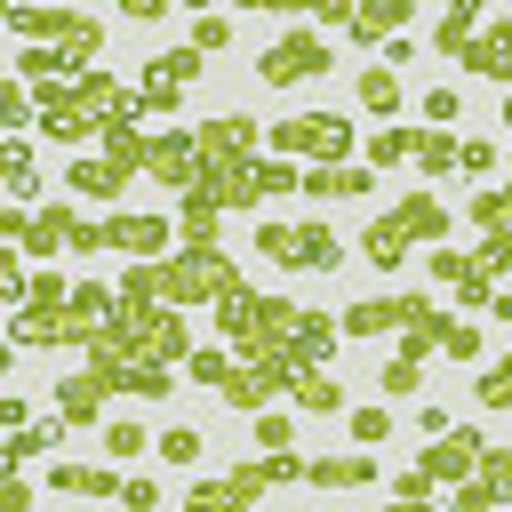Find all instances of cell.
Listing matches in <instances>:
<instances>
[{"label": "cell", "mask_w": 512, "mask_h": 512, "mask_svg": "<svg viewBox=\"0 0 512 512\" xmlns=\"http://www.w3.org/2000/svg\"><path fill=\"white\" fill-rule=\"evenodd\" d=\"M296 320H304V304H288V296H272V288H232V296L216 304V336H224L240 360H280L288 336H296Z\"/></svg>", "instance_id": "obj_1"}, {"label": "cell", "mask_w": 512, "mask_h": 512, "mask_svg": "<svg viewBox=\"0 0 512 512\" xmlns=\"http://www.w3.org/2000/svg\"><path fill=\"white\" fill-rule=\"evenodd\" d=\"M408 248H448V200H432V192H400V200L360 232V256H368L376 272H392Z\"/></svg>", "instance_id": "obj_2"}, {"label": "cell", "mask_w": 512, "mask_h": 512, "mask_svg": "<svg viewBox=\"0 0 512 512\" xmlns=\"http://www.w3.org/2000/svg\"><path fill=\"white\" fill-rule=\"evenodd\" d=\"M232 288H248V280H240V264H232L216 240H208V248H176V256L152 264V296L176 304V312H192V304H224Z\"/></svg>", "instance_id": "obj_3"}, {"label": "cell", "mask_w": 512, "mask_h": 512, "mask_svg": "<svg viewBox=\"0 0 512 512\" xmlns=\"http://www.w3.org/2000/svg\"><path fill=\"white\" fill-rule=\"evenodd\" d=\"M352 136H360V128H352L344 112H288V120L264 128V152H272V160H296V168H344Z\"/></svg>", "instance_id": "obj_4"}, {"label": "cell", "mask_w": 512, "mask_h": 512, "mask_svg": "<svg viewBox=\"0 0 512 512\" xmlns=\"http://www.w3.org/2000/svg\"><path fill=\"white\" fill-rule=\"evenodd\" d=\"M8 32H16L24 48H72V56H88V64H96V48H104V16H88V8H8Z\"/></svg>", "instance_id": "obj_5"}, {"label": "cell", "mask_w": 512, "mask_h": 512, "mask_svg": "<svg viewBox=\"0 0 512 512\" xmlns=\"http://www.w3.org/2000/svg\"><path fill=\"white\" fill-rule=\"evenodd\" d=\"M16 256H104V216H80L72 200H40Z\"/></svg>", "instance_id": "obj_6"}, {"label": "cell", "mask_w": 512, "mask_h": 512, "mask_svg": "<svg viewBox=\"0 0 512 512\" xmlns=\"http://www.w3.org/2000/svg\"><path fill=\"white\" fill-rule=\"evenodd\" d=\"M256 256H272L280 272H336L344 240L328 224H256Z\"/></svg>", "instance_id": "obj_7"}, {"label": "cell", "mask_w": 512, "mask_h": 512, "mask_svg": "<svg viewBox=\"0 0 512 512\" xmlns=\"http://www.w3.org/2000/svg\"><path fill=\"white\" fill-rule=\"evenodd\" d=\"M336 56H328V40H320V24H288L264 56H256V80L264 88H304V80H320Z\"/></svg>", "instance_id": "obj_8"}, {"label": "cell", "mask_w": 512, "mask_h": 512, "mask_svg": "<svg viewBox=\"0 0 512 512\" xmlns=\"http://www.w3.org/2000/svg\"><path fill=\"white\" fill-rule=\"evenodd\" d=\"M432 312H440L432 296L376 288V296H360V304H344V312H336V336H400V328H416V320H432Z\"/></svg>", "instance_id": "obj_9"}, {"label": "cell", "mask_w": 512, "mask_h": 512, "mask_svg": "<svg viewBox=\"0 0 512 512\" xmlns=\"http://www.w3.org/2000/svg\"><path fill=\"white\" fill-rule=\"evenodd\" d=\"M192 144H200V168H208V176H232V168H256V160H264L248 112H216V120H200Z\"/></svg>", "instance_id": "obj_10"}, {"label": "cell", "mask_w": 512, "mask_h": 512, "mask_svg": "<svg viewBox=\"0 0 512 512\" xmlns=\"http://www.w3.org/2000/svg\"><path fill=\"white\" fill-rule=\"evenodd\" d=\"M192 80H200V48L184 40V48H160V56H144V72H136V96H144V112H176Z\"/></svg>", "instance_id": "obj_11"}, {"label": "cell", "mask_w": 512, "mask_h": 512, "mask_svg": "<svg viewBox=\"0 0 512 512\" xmlns=\"http://www.w3.org/2000/svg\"><path fill=\"white\" fill-rule=\"evenodd\" d=\"M264 488H272V480H264V456H248V464H232L224 480H192V488H184V512H256Z\"/></svg>", "instance_id": "obj_12"}, {"label": "cell", "mask_w": 512, "mask_h": 512, "mask_svg": "<svg viewBox=\"0 0 512 512\" xmlns=\"http://www.w3.org/2000/svg\"><path fill=\"white\" fill-rule=\"evenodd\" d=\"M424 264H432V280H440V288H448L464 312H488V304H496V272H488L472 248H432Z\"/></svg>", "instance_id": "obj_13"}, {"label": "cell", "mask_w": 512, "mask_h": 512, "mask_svg": "<svg viewBox=\"0 0 512 512\" xmlns=\"http://www.w3.org/2000/svg\"><path fill=\"white\" fill-rule=\"evenodd\" d=\"M144 176H160L168 192H200V144H192V128H152V152H144Z\"/></svg>", "instance_id": "obj_14"}, {"label": "cell", "mask_w": 512, "mask_h": 512, "mask_svg": "<svg viewBox=\"0 0 512 512\" xmlns=\"http://www.w3.org/2000/svg\"><path fill=\"white\" fill-rule=\"evenodd\" d=\"M8 336H16V352H64V344L88 352V328H80L64 304H24V312L8 320Z\"/></svg>", "instance_id": "obj_15"}, {"label": "cell", "mask_w": 512, "mask_h": 512, "mask_svg": "<svg viewBox=\"0 0 512 512\" xmlns=\"http://www.w3.org/2000/svg\"><path fill=\"white\" fill-rule=\"evenodd\" d=\"M480 448H488V440H480L472 424H456V432H448V440H432V448H424L408 472H416L424 488H440V480L456 488V480H472V472H480Z\"/></svg>", "instance_id": "obj_16"}, {"label": "cell", "mask_w": 512, "mask_h": 512, "mask_svg": "<svg viewBox=\"0 0 512 512\" xmlns=\"http://www.w3.org/2000/svg\"><path fill=\"white\" fill-rule=\"evenodd\" d=\"M168 216H144V208H120V216H104V248H120L128 264H160L168 256Z\"/></svg>", "instance_id": "obj_17"}, {"label": "cell", "mask_w": 512, "mask_h": 512, "mask_svg": "<svg viewBox=\"0 0 512 512\" xmlns=\"http://www.w3.org/2000/svg\"><path fill=\"white\" fill-rule=\"evenodd\" d=\"M280 392H288V360H240V368H232V384H224L216 400H224V408H240V416H264Z\"/></svg>", "instance_id": "obj_18"}, {"label": "cell", "mask_w": 512, "mask_h": 512, "mask_svg": "<svg viewBox=\"0 0 512 512\" xmlns=\"http://www.w3.org/2000/svg\"><path fill=\"white\" fill-rule=\"evenodd\" d=\"M456 64H464V72H480V80H504V88H512V16H480L472 48H464Z\"/></svg>", "instance_id": "obj_19"}, {"label": "cell", "mask_w": 512, "mask_h": 512, "mask_svg": "<svg viewBox=\"0 0 512 512\" xmlns=\"http://www.w3.org/2000/svg\"><path fill=\"white\" fill-rule=\"evenodd\" d=\"M120 480H128L120 464H64V456L48 464V488H56V496H88V504L120 496Z\"/></svg>", "instance_id": "obj_20"}, {"label": "cell", "mask_w": 512, "mask_h": 512, "mask_svg": "<svg viewBox=\"0 0 512 512\" xmlns=\"http://www.w3.org/2000/svg\"><path fill=\"white\" fill-rule=\"evenodd\" d=\"M376 480V456L368 448H336V456H312L304 464V488H368Z\"/></svg>", "instance_id": "obj_21"}, {"label": "cell", "mask_w": 512, "mask_h": 512, "mask_svg": "<svg viewBox=\"0 0 512 512\" xmlns=\"http://www.w3.org/2000/svg\"><path fill=\"white\" fill-rule=\"evenodd\" d=\"M400 24H408V0H352V40L360 48H384V40H400Z\"/></svg>", "instance_id": "obj_22"}, {"label": "cell", "mask_w": 512, "mask_h": 512, "mask_svg": "<svg viewBox=\"0 0 512 512\" xmlns=\"http://www.w3.org/2000/svg\"><path fill=\"white\" fill-rule=\"evenodd\" d=\"M0 176H8V208H40V168H32V144L24 136L0 144Z\"/></svg>", "instance_id": "obj_23"}, {"label": "cell", "mask_w": 512, "mask_h": 512, "mask_svg": "<svg viewBox=\"0 0 512 512\" xmlns=\"http://www.w3.org/2000/svg\"><path fill=\"white\" fill-rule=\"evenodd\" d=\"M128 184V168H112L104 152H88V160H64V192H80V200H112Z\"/></svg>", "instance_id": "obj_24"}, {"label": "cell", "mask_w": 512, "mask_h": 512, "mask_svg": "<svg viewBox=\"0 0 512 512\" xmlns=\"http://www.w3.org/2000/svg\"><path fill=\"white\" fill-rule=\"evenodd\" d=\"M304 192H312V200H352V192H376V168H368V160H344V168H304Z\"/></svg>", "instance_id": "obj_25"}, {"label": "cell", "mask_w": 512, "mask_h": 512, "mask_svg": "<svg viewBox=\"0 0 512 512\" xmlns=\"http://www.w3.org/2000/svg\"><path fill=\"white\" fill-rule=\"evenodd\" d=\"M104 400H112V392H104V376H88V368L56 384V416H64V424H96V416H104Z\"/></svg>", "instance_id": "obj_26"}, {"label": "cell", "mask_w": 512, "mask_h": 512, "mask_svg": "<svg viewBox=\"0 0 512 512\" xmlns=\"http://www.w3.org/2000/svg\"><path fill=\"white\" fill-rule=\"evenodd\" d=\"M64 432H72V424H64L56 408H48L40 424H24V432H8V448H0V456H8V472H24L32 456H48V448H64Z\"/></svg>", "instance_id": "obj_27"}, {"label": "cell", "mask_w": 512, "mask_h": 512, "mask_svg": "<svg viewBox=\"0 0 512 512\" xmlns=\"http://www.w3.org/2000/svg\"><path fill=\"white\" fill-rule=\"evenodd\" d=\"M288 400H296L304 416H336V408H344V384H328V368H296V376H288Z\"/></svg>", "instance_id": "obj_28"}, {"label": "cell", "mask_w": 512, "mask_h": 512, "mask_svg": "<svg viewBox=\"0 0 512 512\" xmlns=\"http://www.w3.org/2000/svg\"><path fill=\"white\" fill-rule=\"evenodd\" d=\"M216 216H224V208H216L208 192H184V200H176V232H184V248H208V240H216Z\"/></svg>", "instance_id": "obj_29"}, {"label": "cell", "mask_w": 512, "mask_h": 512, "mask_svg": "<svg viewBox=\"0 0 512 512\" xmlns=\"http://www.w3.org/2000/svg\"><path fill=\"white\" fill-rule=\"evenodd\" d=\"M472 32H480V8H472V0H448V16H440V32H432V48H440V56H464V48H472Z\"/></svg>", "instance_id": "obj_30"}, {"label": "cell", "mask_w": 512, "mask_h": 512, "mask_svg": "<svg viewBox=\"0 0 512 512\" xmlns=\"http://www.w3.org/2000/svg\"><path fill=\"white\" fill-rule=\"evenodd\" d=\"M416 160V128H368V168H408Z\"/></svg>", "instance_id": "obj_31"}, {"label": "cell", "mask_w": 512, "mask_h": 512, "mask_svg": "<svg viewBox=\"0 0 512 512\" xmlns=\"http://www.w3.org/2000/svg\"><path fill=\"white\" fill-rule=\"evenodd\" d=\"M456 152H464V136H448V128H416V168H424V176H448Z\"/></svg>", "instance_id": "obj_32"}, {"label": "cell", "mask_w": 512, "mask_h": 512, "mask_svg": "<svg viewBox=\"0 0 512 512\" xmlns=\"http://www.w3.org/2000/svg\"><path fill=\"white\" fill-rule=\"evenodd\" d=\"M440 320H448V312H432V320H416V328H400V336H392V360H408V368H424V360L440 352Z\"/></svg>", "instance_id": "obj_33"}, {"label": "cell", "mask_w": 512, "mask_h": 512, "mask_svg": "<svg viewBox=\"0 0 512 512\" xmlns=\"http://www.w3.org/2000/svg\"><path fill=\"white\" fill-rule=\"evenodd\" d=\"M464 216H472L480 232H512V184H488V192H472V200H464Z\"/></svg>", "instance_id": "obj_34"}, {"label": "cell", "mask_w": 512, "mask_h": 512, "mask_svg": "<svg viewBox=\"0 0 512 512\" xmlns=\"http://www.w3.org/2000/svg\"><path fill=\"white\" fill-rule=\"evenodd\" d=\"M144 448H152V432H144L136 416H112V424H104V456H112L120 472H128V456H144Z\"/></svg>", "instance_id": "obj_35"}, {"label": "cell", "mask_w": 512, "mask_h": 512, "mask_svg": "<svg viewBox=\"0 0 512 512\" xmlns=\"http://www.w3.org/2000/svg\"><path fill=\"white\" fill-rule=\"evenodd\" d=\"M360 104H368L376 120H392V112H400V80H392L384 64H368V72H360Z\"/></svg>", "instance_id": "obj_36"}, {"label": "cell", "mask_w": 512, "mask_h": 512, "mask_svg": "<svg viewBox=\"0 0 512 512\" xmlns=\"http://www.w3.org/2000/svg\"><path fill=\"white\" fill-rule=\"evenodd\" d=\"M200 448H208V440H200V424H168V432L152 440V456H168V464H184V472L200 464Z\"/></svg>", "instance_id": "obj_37"}, {"label": "cell", "mask_w": 512, "mask_h": 512, "mask_svg": "<svg viewBox=\"0 0 512 512\" xmlns=\"http://www.w3.org/2000/svg\"><path fill=\"white\" fill-rule=\"evenodd\" d=\"M0 128H40V104L24 80H0Z\"/></svg>", "instance_id": "obj_38"}, {"label": "cell", "mask_w": 512, "mask_h": 512, "mask_svg": "<svg viewBox=\"0 0 512 512\" xmlns=\"http://www.w3.org/2000/svg\"><path fill=\"white\" fill-rule=\"evenodd\" d=\"M232 368H240V352H216V344H200V352H192V384H208V392H224V384H232Z\"/></svg>", "instance_id": "obj_39"}, {"label": "cell", "mask_w": 512, "mask_h": 512, "mask_svg": "<svg viewBox=\"0 0 512 512\" xmlns=\"http://www.w3.org/2000/svg\"><path fill=\"white\" fill-rule=\"evenodd\" d=\"M416 112H424V128H456V120H464V96H456V88H424Z\"/></svg>", "instance_id": "obj_40"}, {"label": "cell", "mask_w": 512, "mask_h": 512, "mask_svg": "<svg viewBox=\"0 0 512 512\" xmlns=\"http://www.w3.org/2000/svg\"><path fill=\"white\" fill-rule=\"evenodd\" d=\"M264 192H304V168H296V160H272V152H264V160H256V200H264Z\"/></svg>", "instance_id": "obj_41"}, {"label": "cell", "mask_w": 512, "mask_h": 512, "mask_svg": "<svg viewBox=\"0 0 512 512\" xmlns=\"http://www.w3.org/2000/svg\"><path fill=\"white\" fill-rule=\"evenodd\" d=\"M472 392H480V408H512V352H504V360H488Z\"/></svg>", "instance_id": "obj_42"}, {"label": "cell", "mask_w": 512, "mask_h": 512, "mask_svg": "<svg viewBox=\"0 0 512 512\" xmlns=\"http://www.w3.org/2000/svg\"><path fill=\"white\" fill-rule=\"evenodd\" d=\"M344 424H352V440H360V448H376V440H392V408H384V400H376V408H352Z\"/></svg>", "instance_id": "obj_43"}, {"label": "cell", "mask_w": 512, "mask_h": 512, "mask_svg": "<svg viewBox=\"0 0 512 512\" xmlns=\"http://www.w3.org/2000/svg\"><path fill=\"white\" fill-rule=\"evenodd\" d=\"M440 352L448 360H480V328L472 320H440Z\"/></svg>", "instance_id": "obj_44"}, {"label": "cell", "mask_w": 512, "mask_h": 512, "mask_svg": "<svg viewBox=\"0 0 512 512\" xmlns=\"http://www.w3.org/2000/svg\"><path fill=\"white\" fill-rule=\"evenodd\" d=\"M496 144H480V136H464V152H456V176H496Z\"/></svg>", "instance_id": "obj_45"}, {"label": "cell", "mask_w": 512, "mask_h": 512, "mask_svg": "<svg viewBox=\"0 0 512 512\" xmlns=\"http://www.w3.org/2000/svg\"><path fill=\"white\" fill-rule=\"evenodd\" d=\"M224 40H232V16H192V48L200 56H216Z\"/></svg>", "instance_id": "obj_46"}, {"label": "cell", "mask_w": 512, "mask_h": 512, "mask_svg": "<svg viewBox=\"0 0 512 512\" xmlns=\"http://www.w3.org/2000/svg\"><path fill=\"white\" fill-rule=\"evenodd\" d=\"M472 256H480V264L504 280V272H512V232H480V248H472Z\"/></svg>", "instance_id": "obj_47"}, {"label": "cell", "mask_w": 512, "mask_h": 512, "mask_svg": "<svg viewBox=\"0 0 512 512\" xmlns=\"http://www.w3.org/2000/svg\"><path fill=\"white\" fill-rule=\"evenodd\" d=\"M120 504H128V512H152V504H160V488H152L144 472H128V480H120Z\"/></svg>", "instance_id": "obj_48"}, {"label": "cell", "mask_w": 512, "mask_h": 512, "mask_svg": "<svg viewBox=\"0 0 512 512\" xmlns=\"http://www.w3.org/2000/svg\"><path fill=\"white\" fill-rule=\"evenodd\" d=\"M416 376H424V368H408V360H392V368H384L376 384H384V400H400V392H416Z\"/></svg>", "instance_id": "obj_49"}, {"label": "cell", "mask_w": 512, "mask_h": 512, "mask_svg": "<svg viewBox=\"0 0 512 512\" xmlns=\"http://www.w3.org/2000/svg\"><path fill=\"white\" fill-rule=\"evenodd\" d=\"M256 448H264V456H272V448H288V416H272V408H264V416H256Z\"/></svg>", "instance_id": "obj_50"}, {"label": "cell", "mask_w": 512, "mask_h": 512, "mask_svg": "<svg viewBox=\"0 0 512 512\" xmlns=\"http://www.w3.org/2000/svg\"><path fill=\"white\" fill-rule=\"evenodd\" d=\"M0 512H32V480H24V472L0 480Z\"/></svg>", "instance_id": "obj_51"}, {"label": "cell", "mask_w": 512, "mask_h": 512, "mask_svg": "<svg viewBox=\"0 0 512 512\" xmlns=\"http://www.w3.org/2000/svg\"><path fill=\"white\" fill-rule=\"evenodd\" d=\"M416 432H424V440H448L456 424H448V408H416Z\"/></svg>", "instance_id": "obj_52"}, {"label": "cell", "mask_w": 512, "mask_h": 512, "mask_svg": "<svg viewBox=\"0 0 512 512\" xmlns=\"http://www.w3.org/2000/svg\"><path fill=\"white\" fill-rule=\"evenodd\" d=\"M384 512H432V496H392Z\"/></svg>", "instance_id": "obj_53"}, {"label": "cell", "mask_w": 512, "mask_h": 512, "mask_svg": "<svg viewBox=\"0 0 512 512\" xmlns=\"http://www.w3.org/2000/svg\"><path fill=\"white\" fill-rule=\"evenodd\" d=\"M488 320H512V288H496V304H488Z\"/></svg>", "instance_id": "obj_54"}, {"label": "cell", "mask_w": 512, "mask_h": 512, "mask_svg": "<svg viewBox=\"0 0 512 512\" xmlns=\"http://www.w3.org/2000/svg\"><path fill=\"white\" fill-rule=\"evenodd\" d=\"M504 128H512V96H504Z\"/></svg>", "instance_id": "obj_55"}, {"label": "cell", "mask_w": 512, "mask_h": 512, "mask_svg": "<svg viewBox=\"0 0 512 512\" xmlns=\"http://www.w3.org/2000/svg\"><path fill=\"white\" fill-rule=\"evenodd\" d=\"M504 512H512V504H504Z\"/></svg>", "instance_id": "obj_56"}]
</instances>
